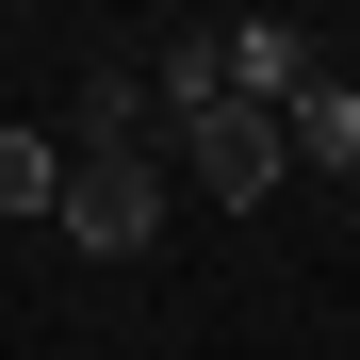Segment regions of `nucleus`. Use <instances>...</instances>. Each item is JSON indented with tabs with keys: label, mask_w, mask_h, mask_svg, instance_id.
I'll return each mask as SVG.
<instances>
[{
	"label": "nucleus",
	"mask_w": 360,
	"mask_h": 360,
	"mask_svg": "<svg viewBox=\"0 0 360 360\" xmlns=\"http://www.w3.org/2000/svg\"><path fill=\"white\" fill-rule=\"evenodd\" d=\"M148 131H164L148 66H98V82H82V131H66V164H98V148H148Z\"/></svg>",
	"instance_id": "39448f33"
},
{
	"label": "nucleus",
	"mask_w": 360,
	"mask_h": 360,
	"mask_svg": "<svg viewBox=\"0 0 360 360\" xmlns=\"http://www.w3.org/2000/svg\"><path fill=\"white\" fill-rule=\"evenodd\" d=\"M344 213H360V180H344Z\"/></svg>",
	"instance_id": "0eeeda50"
},
{
	"label": "nucleus",
	"mask_w": 360,
	"mask_h": 360,
	"mask_svg": "<svg viewBox=\"0 0 360 360\" xmlns=\"http://www.w3.org/2000/svg\"><path fill=\"white\" fill-rule=\"evenodd\" d=\"M278 148H295V164H344V180H360V82H328V66H311V82L278 98Z\"/></svg>",
	"instance_id": "20e7f679"
},
{
	"label": "nucleus",
	"mask_w": 360,
	"mask_h": 360,
	"mask_svg": "<svg viewBox=\"0 0 360 360\" xmlns=\"http://www.w3.org/2000/svg\"><path fill=\"white\" fill-rule=\"evenodd\" d=\"M164 164L197 180V197H229V213H262L278 180H295V148H278V115H262V98H213V115H180V131H164Z\"/></svg>",
	"instance_id": "f03ea898"
},
{
	"label": "nucleus",
	"mask_w": 360,
	"mask_h": 360,
	"mask_svg": "<svg viewBox=\"0 0 360 360\" xmlns=\"http://www.w3.org/2000/svg\"><path fill=\"white\" fill-rule=\"evenodd\" d=\"M213 66H229V98H262V115H278L295 82H311V33H295V17H229V33H213Z\"/></svg>",
	"instance_id": "7ed1b4c3"
},
{
	"label": "nucleus",
	"mask_w": 360,
	"mask_h": 360,
	"mask_svg": "<svg viewBox=\"0 0 360 360\" xmlns=\"http://www.w3.org/2000/svg\"><path fill=\"white\" fill-rule=\"evenodd\" d=\"M164 197H180L164 148H98V164H66V213H49V229H66L82 262H148L164 246Z\"/></svg>",
	"instance_id": "f257e3e1"
},
{
	"label": "nucleus",
	"mask_w": 360,
	"mask_h": 360,
	"mask_svg": "<svg viewBox=\"0 0 360 360\" xmlns=\"http://www.w3.org/2000/svg\"><path fill=\"white\" fill-rule=\"evenodd\" d=\"M0 213H66V148L49 131H0Z\"/></svg>",
	"instance_id": "423d86ee"
}]
</instances>
